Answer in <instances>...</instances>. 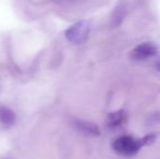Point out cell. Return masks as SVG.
I'll list each match as a JSON object with an SVG mask.
<instances>
[{"instance_id":"obj_1","label":"cell","mask_w":160,"mask_h":159,"mask_svg":"<svg viewBox=\"0 0 160 159\" xmlns=\"http://www.w3.org/2000/svg\"><path fill=\"white\" fill-rule=\"evenodd\" d=\"M155 140V134H148L142 138H135L131 135H122L113 141L112 149L114 153L123 157H133L141 151L142 147L152 144Z\"/></svg>"},{"instance_id":"obj_2","label":"cell","mask_w":160,"mask_h":159,"mask_svg":"<svg viewBox=\"0 0 160 159\" xmlns=\"http://www.w3.org/2000/svg\"><path fill=\"white\" fill-rule=\"evenodd\" d=\"M89 32H91V23L86 20H82L74 23L65 31V37L71 44L81 45L88 38Z\"/></svg>"},{"instance_id":"obj_3","label":"cell","mask_w":160,"mask_h":159,"mask_svg":"<svg viewBox=\"0 0 160 159\" xmlns=\"http://www.w3.org/2000/svg\"><path fill=\"white\" fill-rule=\"evenodd\" d=\"M158 52V47L152 42H145L136 46L131 51V58L136 61H143L154 57Z\"/></svg>"},{"instance_id":"obj_4","label":"cell","mask_w":160,"mask_h":159,"mask_svg":"<svg viewBox=\"0 0 160 159\" xmlns=\"http://www.w3.org/2000/svg\"><path fill=\"white\" fill-rule=\"evenodd\" d=\"M127 119L128 115L125 112V110L120 109V110H117L114 112H111L108 115L107 120H106V125H107L108 129L116 130L118 127H120L127 121Z\"/></svg>"},{"instance_id":"obj_5","label":"cell","mask_w":160,"mask_h":159,"mask_svg":"<svg viewBox=\"0 0 160 159\" xmlns=\"http://www.w3.org/2000/svg\"><path fill=\"white\" fill-rule=\"evenodd\" d=\"M75 127L82 133L89 136H98L100 134V130L94 122L86 120H75L74 121Z\"/></svg>"},{"instance_id":"obj_6","label":"cell","mask_w":160,"mask_h":159,"mask_svg":"<svg viewBox=\"0 0 160 159\" xmlns=\"http://www.w3.org/2000/svg\"><path fill=\"white\" fill-rule=\"evenodd\" d=\"M127 7L124 4H118L117 8L114 9L113 13H112V17H111V26L112 27H118L119 25H121V23L123 22V20L125 19L127 17Z\"/></svg>"},{"instance_id":"obj_7","label":"cell","mask_w":160,"mask_h":159,"mask_svg":"<svg viewBox=\"0 0 160 159\" xmlns=\"http://www.w3.org/2000/svg\"><path fill=\"white\" fill-rule=\"evenodd\" d=\"M15 113L8 107L0 106V123L6 127H10L15 122Z\"/></svg>"},{"instance_id":"obj_8","label":"cell","mask_w":160,"mask_h":159,"mask_svg":"<svg viewBox=\"0 0 160 159\" xmlns=\"http://www.w3.org/2000/svg\"><path fill=\"white\" fill-rule=\"evenodd\" d=\"M156 68L158 69V70L160 71V62H158V63H157V66H156Z\"/></svg>"}]
</instances>
